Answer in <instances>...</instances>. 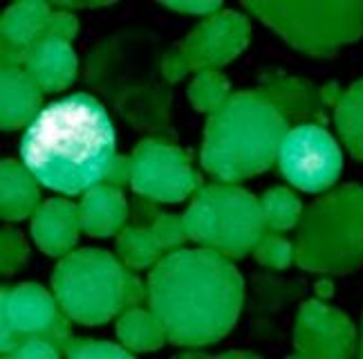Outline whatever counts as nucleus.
I'll return each mask as SVG.
<instances>
[{
	"label": "nucleus",
	"mask_w": 363,
	"mask_h": 359,
	"mask_svg": "<svg viewBox=\"0 0 363 359\" xmlns=\"http://www.w3.org/2000/svg\"><path fill=\"white\" fill-rule=\"evenodd\" d=\"M231 96V84L229 79L220 70H206L200 72L191 81L189 86V101L198 113H208L218 110L222 104Z\"/></svg>",
	"instance_id": "obj_25"
},
{
	"label": "nucleus",
	"mask_w": 363,
	"mask_h": 359,
	"mask_svg": "<svg viewBox=\"0 0 363 359\" xmlns=\"http://www.w3.org/2000/svg\"><path fill=\"white\" fill-rule=\"evenodd\" d=\"M256 90L285 117L289 128L301 126V123H320V126H325L328 106L323 96H320V88L314 86L310 79L287 74L278 70V67H269V70L260 72Z\"/></svg>",
	"instance_id": "obj_14"
},
{
	"label": "nucleus",
	"mask_w": 363,
	"mask_h": 359,
	"mask_svg": "<svg viewBox=\"0 0 363 359\" xmlns=\"http://www.w3.org/2000/svg\"><path fill=\"white\" fill-rule=\"evenodd\" d=\"M61 306L40 283L3 285L0 292V353L9 355L25 337L43 335Z\"/></svg>",
	"instance_id": "obj_12"
},
{
	"label": "nucleus",
	"mask_w": 363,
	"mask_h": 359,
	"mask_svg": "<svg viewBox=\"0 0 363 359\" xmlns=\"http://www.w3.org/2000/svg\"><path fill=\"white\" fill-rule=\"evenodd\" d=\"M260 206H262L267 231H276V233L294 229L303 214V204L296 198V193H291L285 187H274L264 191L260 198Z\"/></svg>",
	"instance_id": "obj_24"
},
{
	"label": "nucleus",
	"mask_w": 363,
	"mask_h": 359,
	"mask_svg": "<svg viewBox=\"0 0 363 359\" xmlns=\"http://www.w3.org/2000/svg\"><path fill=\"white\" fill-rule=\"evenodd\" d=\"M67 357L81 359V357H130L133 350L125 348L123 343H113L106 339H86V337H72V341L65 346Z\"/></svg>",
	"instance_id": "obj_28"
},
{
	"label": "nucleus",
	"mask_w": 363,
	"mask_h": 359,
	"mask_svg": "<svg viewBox=\"0 0 363 359\" xmlns=\"http://www.w3.org/2000/svg\"><path fill=\"white\" fill-rule=\"evenodd\" d=\"M130 182H133V160H130V155L117 153L115 160L110 162L108 173L104 177V184L123 189V187H128Z\"/></svg>",
	"instance_id": "obj_33"
},
{
	"label": "nucleus",
	"mask_w": 363,
	"mask_h": 359,
	"mask_svg": "<svg viewBox=\"0 0 363 359\" xmlns=\"http://www.w3.org/2000/svg\"><path fill=\"white\" fill-rule=\"evenodd\" d=\"M334 123L350 155L363 162V79L343 90L334 106Z\"/></svg>",
	"instance_id": "obj_22"
},
{
	"label": "nucleus",
	"mask_w": 363,
	"mask_h": 359,
	"mask_svg": "<svg viewBox=\"0 0 363 359\" xmlns=\"http://www.w3.org/2000/svg\"><path fill=\"white\" fill-rule=\"evenodd\" d=\"M254 256L262 267L287 270L294 260V243L276 231H264V236L254 247Z\"/></svg>",
	"instance_id": "obj_26"
},
{
	"label": "nucleus",
	"mask_w": 363,
	"mask_h": 359,
	"mask_svg": "<svg viewBox=\"0 0 363 359\" xmlns=\"http://www.w3.org/2000/svg\"><path fill=\"white\" fill-rule=\"evenodd\" d=\"M115 155V123L88 92L43 106L21 137V162L40 184L65 196L101 184Z\"/></svg>",
	"instance_id": "obj_2"
},
{
	"label": "nucleus",
	"mask_w": 363,
	"mask_h": 359,
	"mask_svg": "<svg viewBox=\"0 0 363 359\" xmlns=\"http://www.w3.org/2000/svg\"><path fill=\"white\" fill-rule=\"evenodd\" d=\"M361 355H363V346H361Z\"/></svg>",
	"instance_id": "obj_41"
},
{
	"label": "nucleus",
	"mask_w": 363,
	"mask_h": 359,
	"mask_svg": "<svg viewBox=\"0 0 363 359\" xmlns=\"http://www.w3.org/2000/svg\"><path fill=\"white\" fill-rule=\"evenodd\" d=\"M30 258V245L25 236L13 227H5L0 231V272L3 276H11Z\"/></svg>",
	"instance_id": "obj_27"
},
{
	"label": "nucleus",
	"mask_w": 363,
	"mask_h": 359,
	"mask_svg": "<svg viewBox=\"0 0 363 359\" xmlns=\"http://www.w3.org/2000/svg\"><path fill=\"white\" fill-rule=\"evenodd\" d=\"M128 267L113 252L81 247L59 258L52 289L61 310L83 326H104L123 312Z\"/></svg>",
	"instance_id": "obj_6"
},
{
	"label": "nucleus",
	"mask_w": 363,
	"mask_h": 359,
	"mask_svg": "<svg viewBox=\"0 0 363 359\" xmlns=\"http://www.w3.org/2000/svg\"><path fill=\"white\" fill-rule=\"evenodd\" d=\"M133 191L155 202H182L202 187L200 173L193 169L191 153L177 142L144 137L133 153Z\"/></svg>",
	"instance_id": "obj_9"
},
{
	"label": "nucleus",
	"mask_w": 363,
	"mask_h": 359,
	"mask_svg": "<svg viewBox=\"0 0 363 359\" xmlns=\"http://www.w3.org/2000/svg\"><path fill=\"white\" fill-rule=\"evenodd\" d=\"M222 357H254V353H249V350H229V353H222Z\"/></svg>",
	"instance_id": "obj_40"
},
{
	"label": "nucleus",
	"mask_w": 363,
	"mask_h": 359,
	"mask_svg": "<svg viewBox=\"0 0 363 359\" xmlns=\"http://www.w3.org/2000/svg\"><path fill=\"white\" fill-rule=\"evenodd\" d=\"M144 303H148V283H144L133 270H128V281H125V303H123V310L137 308V306H144Z\"/></svg>",
	"instance_id": "obj_35"
},
{
	"label": "nucleus",
	"mask_w": 363,
	"mask_h": 359,
	"mask_svg": "<svg viewBox=\"0 0 363 359\" xmlns=\"http://www.w3.org/2000/svg\"><path fill=\"white\" fill-rule=\"evenodd\" d=\"M245 9L258 16L285 43L307 57L328 59L339 48L363 36V0L330 3H262L245 0Z\"/></svg>",
	"instance_id": "obj_8"
},
{
	"label": "nucleus",
	"mask_w": 363,
	"mask_h": 359,
	"mask_svg": "<svg viewBox=\"0 0 363 359\" xmlns=\"http://www.w3.org/2000/svg\"><path fill=\"white\" fill-rule=\"evenodd\" d=\"M61 348L54 346V343L40 335L25 337L16 348H13L7 357H16V359H36V357H61Z\"/></svg>",
	"instance_id": "obj_30"
},
{
	"label": "nucleus",
	"mask_w": 363,
	"mask_h": 359,
	"mask_svg": "<svg viewBox=\"0 0 363 359\" xmlns=\"http://www.w3.org/2000/svg\"><path fill=\"white\" fill-rule=\"evenodd\" d=\"M278 169L301 191H325L341 175V146L320 123H301L287 131L278 150Z\"/></svg>",
	"instance_id": "obj_10"
},
{
	"label": "nucleus",
	"mask_w": 363,
	"mask_h": 359,
	"mask_svg": "<svg viewBox=\"0 0 363 359\" xmlns=\"http://www.w3.org/2000/svg\"><path fill=\"white\" fill-rule=\"evenodd\" d=\"M152 202H155V200L144 198V196H137V198H135V206H133L135 225H139V227H150L152 223H155V218H157L162 211H157L155 206H152Z\"/></svg>",
	"instance_id": "obj_37"
},
{
	"label": "nucleus",
	"mask_w": 363,
	"mask_h": 359,
	"mask_svg": "<svg viewBox=\"0 0 363 359\" xmlns=\"http://www.w3.org/2000/svg\"><path fill=\"white\" fill-rule=\"evenodd\" d=\"M117 254L128 270H144L155 265L162 256V247L152 236L150 227L125 225L117 233Z\"/></svg>",
	"instance_id": "obj_23"
},
{
	"label": "nucleus",
	"mask_w": 363,
	"mask_h": 359,
	"mask_svg": "<svg viewBox=\"0 0 363 359\" xmlns=\"http://www.w3.org/2000/svg\"><path fill=\"white\" fill-rule=\"evenodd\" d=\"M169 48L150 27L133 25L104 36L86 57V84L139 133L177 142L173 86L162 72Z\"/></svg>",
	"instance_id": "obj_3"
},
{
	"label": "nucleus",
	"mask_w": 363,
	"mask_h": 359,
	"mask_svg": "<svg viewBox=\"0 0 363 359\" xmlns=\"http://www.w3.org/2000/svg\"><path fill=\"white\" fill-rule=\"evenodd\" d=\"M43 108V90L25 67H3L0 72V128L27 126Z\"/></svg>",
	"instance_id": "obj_17"
},
{
	"label": "nucleus",
	"mask_w": 363,
	"mask_h": 359,
	"mask_svg": "<svg viewBox=\"0 0 363 359\" xmlns=\"http://www.w3.org/2000/svg\"><path fill=\"white\" fill-rule=\"evenodd\" d=\"M162 72H164L166 81H169L171 86L177 84V81H182L189 74L186 65H184V61H182V57H179V52L175 50V45H171L169 52H166L164 63H162Z\"/></svg>",
	"instance_id": "obj_36"
},
{
	"label": "nucleus",
	"mask_w": 363,
	"mask_h": 359,
	"mask_svg": "<svg viewBox=\"0 0 363 359\" xmlns=\"http://www.w3.org/2000/svg\"><path fill=\"white\" fill-rule=\"evenodd\" d=\"M32 238L40 247V252L48 256L63 258L69 254L79 243L81 218H79V204L52 198L38 204V209L32 216Z\"/></svg>",
	"instance_id": "obj_15"
},
{
	"label": "nucleus",
	"mask_w": 363,
	"mask_h": 359,
	"mask_svg": "<svg viewBox=\"0 0 363 359\" xmlns=\"http://www.w3.org/2000/svg\"><path fill=\"white\" fill-rule=\"evenodd\" d=\"M52 16V5L43 0H21L9 5L0 16V36L5 43L27 48L43 38Z\"/></svg>",
	"instance_id": "obj_20"
},
{
	"label": "nucleus",
	"mask_w": 363,
	"mask_h": 359,
	"mask_svg": "<svg viewBox=\"0 0 363 359\" xmlns=\"http://www.w3.org/2000/svg\"><path fill=\"white\" fill-rule=\"evenodd\" d=\"M72 319H69V316L61 310L59 314H57V319L52 321V326L45 330L43 335L40 337H45V339H50L54 346H59L61 348V353H65V346L69 341H72V324H69Z\"/></svg>",
	"instance_id": "obj_34"
},
{
	"label": "nucleus",
	"mask_w": 363,
	"mask_h": 359,
	"mask_svg": "<svg viewBox=\"0 0 363 359\" xmlns=\"http://www.w3.org/2000/svg\"><path fill=\"white\" fill-rule=\"evenodd\" d=\"M357 330L339 308L310 299L298 308L294 326V355L312 359H337L354 353Z\"/></svg>",
	"instance_id": "obj_13"
},
{
	"label": "nucleus",
	"mask_w": 363,
	"mask_h": 359,
	"mask_svg": "<svg viewBox=\"0 0 363 359\" xmlns=\"http://www.w3.org/2000/svg\"><path fill=\"white\" fill-rule=\"evenodd\" d=\"M294 263L345 276L363 265V187L343 184L307 204L296 225Z\"/></svg>",
	"instance_id": "obj_5"
},
{
	"label": "nucleus",
	"mask_w": 363,
	"mask_h": 359,
	"mask_svg": "<svg viewBox=\"0 0 363 359\" xmlns=\"http://www.w3.org/2000/svg\"><path fill=\"white\" fill-rule=\"evenodd\" d=\"M79 34V18L69 9H59L52 7V16L48 23V30L43 38H63L72 40Z\"/></svg>",
	"instance_id": "obj_31"
},
{
	"label": "nucleus",
	"mask_w": 363,
	"mask_h": 359,
	"mask_svg": "<svg viewBox=\"0 0 363 359\" xmlns=\"http://www.w3.org/2000/svg\"><path fill=\"white\" fill-rule=\"evenodd\" d=\"M81 229L94 238H108L125 227L128 202L123 191L110 184H96L83 193L79 202Z\"/></svg>",
	"instance_id": "obj_18"
},
{
	"label": "nucleus",
	"mask_w": 363,
	"mask_h": 359,
	"mask_svg": "<svg viewBox=\"0 0 363 359\" xmlns=\"http://www.w3.org/2000/svg\"><path fill=\"white\" fill-rule=\"evenodd\" d=\"M38 180L23 162H0V214L5 220H23L34 216L40 204Z\"/></svg>",
	"instance_id": "obj_19"
},
{
	"label": "nucleus",
	"mask_w": 363,
	"mask_h": 359,
	"mask_svg": "<svg viewBox=\"0 0 363 359\" xmlns=\"http://www.w3.org/2000/svg\"><path fill=\"white\" fill-rule=\"evenodd\" d=\"M182 220L189 241L227 258H242L254 252L267 231L260 198L233 182L200 187Z\"/></svg>",
	"instance_id": "obj_7"
},
{
	"label": "nucleus",
	"mask_w": 363,
	"mask_h": 359,
	"mask_svg": "<svg viewBox=\"0 0 363 359\" xmlns=\"http://www.w3.org/2000/svg\"><path fill=\"white\" fill-rule=\"evenodd\" d=\"M251 25L245 13L235 9H220L213 16L202 18L193 30L175 43L189 72L220 70L222 65L238 59L249 45Z\"/></svg>",
	"instance_id": "obj_11"
},
{
	"label": "nucleus",
	"mask_w": 363,
	"mask_h": 359,
	"mask_svg": "<svg viewBox=\"0 0 363 359\" xmlns=\"http://www.w3.org/2000/svg\"><path fill=\"white\" fill-rule=\"evenodd\" d=\"M245 306L242 274L208 247L166 252L148 274V308L175 346L202 348L227 337Z\"/></svg>",
	"instance_id": "obj_1"
},
{
	"label": "nucleus",
	"mask_w": 363,
	"mask_h": 359,
	"mask_svg": "<svg viewBox=\"0 0 363 359\" xmlns=\"http://www.w3.org/2000/svg\"><path fill=\"white\" fill-rule=\"evenodd\" d=\"M150 231L157 238L162 252H173L184 245V241L189 238L184 229V220L175 214H160L155 218V223L150 225Z\"/></svg>",
	"instance_id": "obj_29"
},
{
	"label": "nucleus",
	"mask_w": 363,
	"mask_h": 359,
	"mask_svg": "<svg viewBox=\"0 0 363 359\" xmlns=\"http://www.w3.org/2000/svg\"><path fill=\"white\" fill-rule=\"evenodd\" d=\"M341 94H343V90H341V86L337 84V81H330V84H325V86H320V96H323V101H325V106H337V101L341 99Z\"/></svg>",
	"instance_id": "obj_38"
},
{
	"label": "nucleus",
	"mask_w": 363,
	"mask_h": 359,
	"mask_svg": "<svg viewBox=\"0 0 363 359\" xmlns=\"http://www.w3.org/2000/svg\"><path fill=\"white\" fill-rule=\"evenodd\" d=\"M166 9H173L179 13H191V16H213L222 9V3L218 0H162Z\"/></svg>",
	"instance_id": "obj_32"
},
{
	"label": "nucleus",
	"mask_w": 363,
	"mask_h": 359,
	"mask_svg": "<svg viewBox=\"0 0 363 359\" xmlns=\"http://www.w3.org/2000/svg\"><path fill=\"white\" fill-rule=\"evenodd\" d=\"M316 294L318 297H332L334 294V285H332V281H318L316 283Z\"/></svg>",
	"instance_id": "obj_39"
},
{
	"label": "nucleus",
	"mask_w": 363,
	"mask_h": 359,
	"mask_svg": "<svg viewBox=\"0 0 363 359\" xmlns=\"http://www.w3.org/2000/svg\"><path fill=\"white\" fill-rule=\"evenodd\" d=\"M117 337L133 353L157 350L169 341L155 312L144 306L128 308L121 312L117 321Z\"/></svg>",
	"instance_id": "obj_21"
},
{
	"label": "nucleus",
	"mask_w": 363,
	"mask_h": 359,
	"mask_svg": "<svg viewBox=\"0 0 363 359\" xmlns=\"http://www.w3.org/2000/svg\"><path fill=\"white\" fill-rule=\"evenodd\" d=\"M289 123L258 90L231 92L206 119L200 162L220 182H240L278 162Z\"/></svg>",
	"instance_id": "obj_4"
},
{
	"label": "nucleus",
	"mask_w": 363,
	"mask_h": 359,
	"mask_svg": "<svg viewBox=\"0 0 363 359\" xmlns=\"http://www.w3.org/2000/svg\"><path fill=\"white\" fill-rule=\"evenodd\" d=\"M25 72L36 81L43 92H59L77 79L79 57L69 40L40 38L36 45L30 48Z\"/></svg>",
	"instance_id": "obj_16"
}]
</instances>
